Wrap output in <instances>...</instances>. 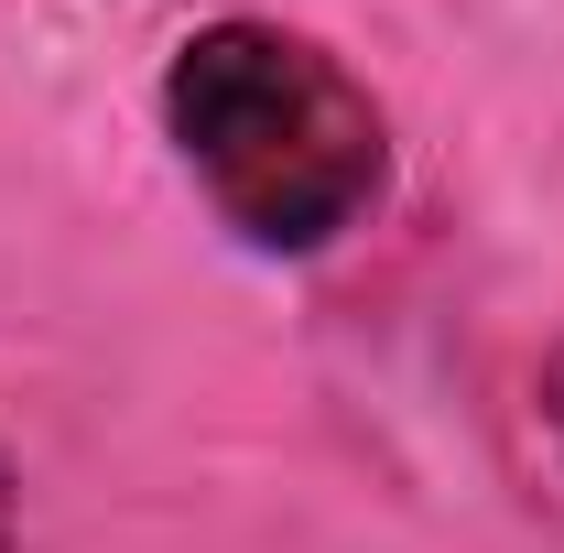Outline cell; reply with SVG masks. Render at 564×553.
I'll use <instances>...</instances> for the list:
<instances>
[{
	"label": "cell",
	"mask_w": 564,
	"mask_h": 553,
	"mask_svg": "<svg viewBox=\"0 0 564 553\" xmlns=\"http://www.w3.org/2000/svg\"><path fill=\"white\" fill-rule=\"evenodd\" d=\"M0 553H22V467H11V445H0Z\"/></svg>",
	"instance_id": "obj_3"
},
{
	"label": "cell",
	"mask_w": 564,
	"mask_h": 553,
	"mask_svg": "<svg viewBox=\"0 0 564 553\" xmlns=\"http://www.w3.org/2000/svg\"><path fill=\"white\" fill-rule=\"evenodd\" d=\"M532 413H543V434H554V456H564V337L543 347V369H532Z\"/></svg>",
	"instance_id": "obj_2"
},
{
	"label": "cell",
	"mask_w": 564,
	"mask_h": 553,
	"mask_svg": "<svg viewBox=\"0 0 564 553\" xmlns=\"http://www.w3.org/2000/svg\"><path fill=\"white\" fill-rule=\"evenodd\" d=\"M163 141L196 207L250 261H326L391 207V109L369 76L272 11H217L163 55Z\"/></svg>",
	"instance_id": "obj_1"
}]
</instances>
